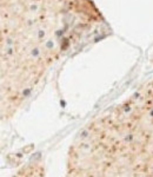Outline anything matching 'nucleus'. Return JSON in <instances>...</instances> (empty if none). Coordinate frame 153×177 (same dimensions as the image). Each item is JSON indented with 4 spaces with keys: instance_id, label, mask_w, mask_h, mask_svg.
I'll list each match as a JSON object with an SVG mask.
<instances>
[{
    "instance_id": "1",
    "label": "nucleus",
    "mask_w": 153,
    "mask_h": 177,
    "mask_svg": "<svg viewBox=\"0 0 153 177\" xmlns=\"http://www.w3.org/2000/svg\"><path fill=\"white\" fill-rule=\"evenodd\" d=\"M100 21L91 0H1L3 113L17 109L46 70Z\"/></svg>"
},
{
    "instance_id": "2",
    "label": "nucleus",
    "mask_w": 153,
    "mask_h": 177,
    "mask_svg": "<svg viewBox=\"0 0 153 177\" xmlns=\"http://www.w3.org/2000/svg\"><path fill=\"white\" fill-rule=\"evenodd\" d=\"M45 172V169L43 168L41 164L38 163H29L26 166H22L15 175L14 177H43Z\"/></svg>"
}]
</instances>
